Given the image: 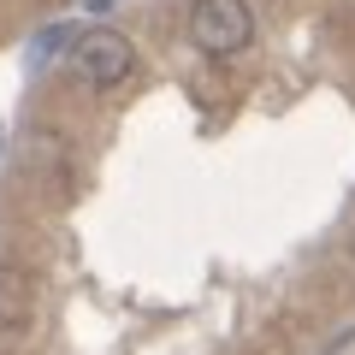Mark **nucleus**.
<instances>
[{"mask_svg":"<svg viewBox=\"0 0 355 355\" xmlns=\"http://www.w3.org/2000/svg\"><path fill=\"white\" fill-rule=\"evenodd\" d=\"M249 36H254L249 0H196V6H190V42L202 53H214V60L249 48Z\"/></svg>","mask_w":355,"mask_h":355,"instance_id":"nucleus-1","label":"nucleus"},{"mask_svg":"<svg viewBox=\"0 0 355 355\" xmlns=\"http://www.w3.org/2000/svg\"><path fill=\"white\" fill-rule=\"evenodd\" d=\"M36 326V272L0 254V355H12Z\"/></svg>","mask_w":355,"mask_h":355,"instance_id":"nucleus-2","label":"nucleus"},{"mask_svg":"<svg viewBox=\"0 0 355 355\" xmlns=\"http://www.w3.org/2000/svg\"><path fill=\"white\" fill-rule=\"evenodd\" d=\"M71 65H77V77H83V83L113 89V83H125V77L137 71V53H130V42L113 36V30H89V36L71 48Z\"/></svg>","mask_w":355,"mask_h":355,"instance_id":"nucleus-3","label":"nucleus"},{"mask_svg":"<svg viewBox=\"0 0 355 355\" xmlns=\"http://www.w3.org/2000/svg\"><path fill=\"white\" fill-rule=\"evenodd\" d=\"M60 42H65V24H53V30H48V36H42V48H36V65H42V60H48V53H53V48H60Z\"/></svg>","mask_w":355,"mask_h":355,"instance_id":"nucleus-4","label":"nucleus"}]
</instances>
